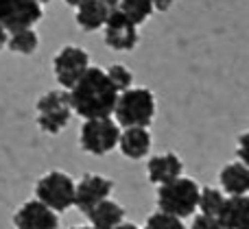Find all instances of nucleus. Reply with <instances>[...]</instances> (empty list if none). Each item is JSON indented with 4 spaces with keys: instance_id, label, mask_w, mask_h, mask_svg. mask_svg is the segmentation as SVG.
I'll return each mask as SVG.
<instances>
[{
    "instance_id": "nucleus-26",
    "label": "nucleus",
    "mask_w": 249,
    "mask_h": 229,
    "mask_svg": "<svg viewBox=\"0 0 249 229\" xmlns=\"http://www.w3.org/2000/svg\"><path fill=\"white\" fill-rule=\"evenodd\" d=\"M7 39H9V31L4 29L2 24H0V50H2V48L7 46Z\"/></svg>"
},
{
    "instance_id": "nucleus-30",
    "label": "nucleus",
    "mask_w": 249,
    "mask_h": 229,
    "mask_svg": "<svg viewBox=\"0 0 249 229\" xmlns=\"http://www.w3.org/2000/svg\"><path fill=\"white\" fill-rule=\"evenodd\" d=\"M72 229H94V227H72Z\"/></svg>"
},
{
    "instance_id": "nucleus-19",
    "label": "nucleus",
    "mask_w": 249,
    "mask_h": 229,
    "mask_svg": "<svg viewBox=\"0 0 249 229\" xmlns=\"http://www.w3.org/2000/svg\"><path fill=\"white\" fill-rule=\"evenodd\" d=\"M118 11H121L131 24L140 26L153 16V4H151V0H123Z\"/></svg>"
},
{
    "instance_id": "nucleus-1",
    "label": "nucleus",
    "mask_w": 249,
    "mask_h": 229,
    "mask_svg": "<svg viewBox=\"0 0 249 229\" xmlns=\"http://www.w3.org/2000/svg\"><path fill=\"white\" fill-rule=\"evenodd\" d=\"M70 105L77 116L83 120H92V118H112L114 109H116L118 90L112 85L107 72L103 68H90L86 70L81 79L68 90Z\"/></svg>"
},
{
    "instance_id": "nucleus-22",
    "label": "nucleus",
    "mask_w": 249,
    "mask_h": 229,
    "mask_svg": "<svg viewBox=\"0 0 249 229\" xmlns=\"http://www.w3.org/2000/svg\"><path fill=\"white\" fill-rule=\"evenodd\" d=\"M142 229H186L184 221L177 216H171V214L166 212H153L149 218H146L144 227Z\"/></svg>"
},
{
    "instance_id": "nucleus-6",
    "label": "nucleus",
    "mask_w": 249,
    "mask_h": 229,
    "mask_svg": "<svg viewBox=\"0 0 249 229\" xmlns=\"http://www.w3.org/2000/svg\"><path fill=\"white\" fill-rule=\"evenodd\" d=\"M37 127L44 133L57 135L72 116L70 94L66 90H51L37 98Z\"/></svg>"
},
{
    "instance_id": "nucleus-12",
    "label": "nucleus",
    "mask_w": 249,
    "mask_h": 229,
    "mask_svg": "<svg viewBox=\"0 0 249 229\" xmlns=\"http://www.w3.org/2000/svg\"><path fill=\"white\" fill-rule=\"evenodd\" d=\"M181 164L179 155L175 153H162V155H153L146 164V175H149V181L155 186H164V183L173 181V179L181 177Z\"/></svg>"
},
{
    "instance_id": "nucleus-27",
    "label": "nucleus",
    "mask_w": 249,
    "mask_h": 229,
    "mask_svg": "<svg viewBox=\"0 0 249 229\" xmlns=\"http://www.w3.org/2000/svg\"><path fill=\"white\" fill-rule=\"evenodd\" d=\"M101 2H103L107 9H118V7H121L123 0H101Z\"/></svg>"
},
{
    "instance_id": "nucleus-8",
    "label": "nucleus",
    "mask_w": 249,
    "mask_h": 229,
    "mask_svg": "<svg viewBox=\"0 0 249 229\" xmlns=\"http://www.w3.org/2000/svg\"><path fill=\"white\" fill-rule=\"evenodd\" d=\"M42 4L37 0H0V24L9 33L33 29L42 20Z\"/></svg>"
},
{
    "instance_id": "nucleus-9",
    "label": "nucleus",
    "mask_w": 249,
    "mask_h": 229,
    "mask_svg": "<svg viewBox=\"0 0 249 229\" xmlns=\"http://www.w3.org/2000/svg\"><path fill=\"white\" fill-rule=\"evenodd\" d=\"M114 190V181L103 175H83L81 181L74 188V208L81 214H86L90 210H94L101 201L109 199Z\"/></svg>"
},
{
    "instance_id": "nucleus-3",
    "label": "nucleus",
    "mask_w": 249,
    "mask_h": 229,
    "mask_svg": "<svg viewBox=\"0 0 249 229\" xmlns=\"http://www.w3.org/2000/svg\"><path fill=\"white\" fill-rule=\"evenodd\" d=\"M199 183L190 177H177L158 188V208L177 218H188L197 212L199 205Z\"/></svg>"
},
{
    "instance_id": "nucleus-10",
    "label": "nucleus",
    "mask_w": 249,
    "mask_h": 229,
    "mask_svg": "<svg viewBox=\"0 0 249 229\" xmlns=\"http://www.w3.org/2000/svg\"><path fill=\"white\" fill-rule=\"evenodd\" d=\"M103 37L112 50H133L140 42L138 26L131 24L118 9H112L103 26Z\"/></svg>"
},
{
    "instance_id": "nucleus-4",
    "label": "nucleus",
    "mask_w": 249,
    "mask_h": 229,
    "mask_svg": "<svg viewBox=\"0 0 249 229\" xmlns=\"http://www.w3.org/2000/svg\"><path fill=\"white\" fill-rule=\"evenodd\" d=\"M121 127L114 118H92L83 120L79 131V144L90 155H107L118 147Z\"/></svg>"
},
{
    "instance_id": "nucleus-2",
    "label": "nucleus",
    "mask_w": 249,
    "mask_h": 229,
    "mask_svg": "<svg viewBox=\"0 0 249 229\" xmlns=\"http://www.w3.org/2000/svg\"><path fill=\"white\" fill-rule=\"evenodd\" d=\"M155 118V96L149 87H129L118 94L116 109H114V120L118 127H144Z\"/></svg>"
},
{
    "instance_id": "nucleus-17",
    "label": "nucleus",
    "mask_w": 249,
    "mask_h": 229,
    "mask_svg": "<svg viewBox=\"0 0 249 229\" xmlns=\"http://www.w3.org/2000/svg\"><path fill=\"white\" fill-rule=\"evenodd\" d=\"M112 9H107L101 0H88L81 7H77V24L81 31L92 33V31H99L105 26L107 16Z\"/></svg>"
},
{
    "instance_id": "nucleus-16",
    "label": "nucleus",
    "mask_w": 249,
    "mask_h": 229,
    "mask_svg": "<svg viewBox=\"0 0 249 229\" xmlns=\"http://www.w3.org/2000/svg\"><path fill=\"white\" fill-rule=\"evenodd\" d=\"M88 218H90V227L94 229H114L124 223V208L116 201L105 199L88 212Z\"/></svg>"
},
{
    "instance_id": "nucleus-23",
    "label": "nucleus",
    "mask_w": 249,
    "mask_h": 229,
    "mask_svg": "<svg viewBox=\"0 0 249 229\" xmlns=\"http://www.w3.org/2000/svg\"><path fill=\"white\" fill-rule=\"evenodd\" d=\"M190 229H225V227L221 225V221L216 216H206V214H199V216H195Z\"/></svg>"
},
{
    "instance_id": "nucleus-24",
    "label": "nucleus",
    "mask_w": 249,
    "mask_h": 229,
    "mask_svg": "<svg viewBox=\"0 0 249 229\" xmlns=\"http://www.w3.org/2000/svg\"><path fill=\"white\" fill-rule=\"evenodd\" d=\"M236 155H238V162H243V164L249 168V131H245V133L238 138Z\"/></svg>"
},
{
    "instance_id": "nucleus-5",
    "label": "nucleus",
    "mask_w": 249,
    "mask_h": 229,
    "mask_svg": "<svg viewBox=\"0 0 249 229\" xmlns=\"http://www.w3.org/2000/svg\"><path fill=\"white\" fill-rule=\"evenodd\" d=\"M74 188L77 183L72 181L70 175L61 173V170H51L44 177H39L37 186H35V199L59 214L74 205Z\"/></svg>"
},
{
    "instance_id": "nucleus-13",
    "label": "nucleus",
    "mask_w": 249,
    "mask_h": 229,
    "mask_svg": "<svg viewBox=\"0 0 249 229\" xmlns=\"http://www.w3.org/2000/svg\"><path fill=\"white\" fill-rule=\"evenodd\" d=\"M151 133L144 127H129L121 131V140H118V148L127 160H142L149 155L151 151Z\"/></svg>"
},
{
    "instance_id": "nucleus-25",
    "label": "nucleus",
    "mask_w": 249,
    "mask_h": 229,
    "mask_svg": "<svg viewBox=\"0 0 249 229\" xmlns=\"http://www.w3.org/2000/svg\"><path fill=\"white\" fill-rule=\"evenodd\" d=\"M173 2H175V0H151V4H153V11H160V13L168 11V9L173 7Z\"/></svg>"
},
{
    "instance_id": "nucleus-7",
    "label": "nucleus",
    "mask_w": 249,
    "mask_h": 229,
    "mask_svg": "<svg viewBox=\"0 0 249 229\" xmlns=\"http://www.w3.org/2000/svg\"><path fill=\"white\" fill-rule=\"evenodd\" d=\"M90 68V55L79 46H64L53 59V70L64 90H70Z\"/></svg>"
},
{
    "instance_id": "nucleus-18",
    "label": "nucleus",
    "mask_w": 249,
    "mask_h": 229,
    "mask_svg": "<svg viewBox=\"0 0 249 229\" xmlns=\"http://www.w3.org/2000/svg\"><path fill=\"white\" fill-rule=\"evenodd\" d=\"M7 46H9V50L18 52V55H33L39 46V35L33 29L13 31V33H9Z\"/></svg>"
},
{
    "instance_id": "nucleus-28",
    "label": "nucleus",
    "mask_w": 249,
    "mask_h": 229,
    "mask_svg": "<svg viewBox=\"0 0 249 229\" xmlns=\"http://www.w3.org/2000/svg\"><path fill=\"white\" fill-rule=\"evenodd\" d=\"M64 2L68 4V7H74V9H77V7H81L83 2H88V0H64Z\"/></svg>"
},
{
    "instance_id": "nucleus-21",
    "label": "nucleus",
    "mask_w": 249,
    "mask_h": 229,
    "mask_svg": "<svg viewBox=\"0 0 249 229\" xmlns=\"http://www.w3.org/2000/svg\"><path fill=\"white\" fill-rule=\"evenodd\" d=\"M107 77H109V81H112V85L118 90V94L124 90H129V87H133V74H131V70L127 68V65H123V64H112L107 70Z\"/></svg>"
},
{
    "instance_id": "nucleus-29",
    "label": "nucleus",
    "mask_w": 249,
    "mask_h": 229,
    "mask_svg": "<svg viewBox=\"0 0 249 229\" xmlns=\"http://www.w3.org/2000/svg\"><path fill=\"white\" fill-rule=\"evenodd\" d=\"M114 229H140V227L131 225V223H123V225H118V227H114Z\"/></svg>"
},
{
    "instance_id": "nucleus-11",
    "label": "nucleus",
    "mask_w": 249,
    "mask_h": 229,
    "mask_svg": "<svg viewBox=\"0 0 249 229\" xmlns=\"http://www.w3.org/2000/svg\"><path fill=\"white\" fill-rule=\"evenodd\" d=\"M16 229H59V216L42 201L31 199L13 214Z\"/></svg>"
},
{
    "instance_id": "nucleus-14",
    "label": "nucleus",
    "mask_w": 249,
    "mask_h": 229,
    "mask_svg": "<svg viewBox=\"0 0 249 229\" xmlns=\"http://www.w3.org/2000/svg\"><path fill=\"white\" fill-rule=\"evenodd\" d=\"M219 183H221L223 195H228V196L249 195V168L243 162H232V164L221 168Z\"/></svg>"
},
{
    "instance_id": "nucleus-20",
    "label": "nucleus",
    "mask_w": 249,
    "mask_h": 229,
    "mask_svg": "<svg viewBox=\"0 0 249 229\" xmlns=\"http://www.w3.org/2000/svg\"><path fill=\"white\" fill-rule=\"evenodd\" d=\"M223 203H225L223 190H219V188H201L197 210L201 214H206V216H219Z\"/></svg>"
},
{
    "instance_id": "nucleus-15",
    "label": "nucleus",
    "mask_w": 249,
    "mask_h": 229,
    "mask_svg": "<svg viewBox=\"0 0 249 229\" xmlns=\"http://www.w3.org/2000/svg\"><path fill=\"white\" fill-rule=\"evenodd\" d=\"M216 218L225 229H249V195L228 196Z\"/></svg>"
}]
</instances>
